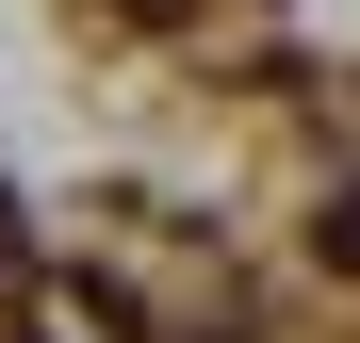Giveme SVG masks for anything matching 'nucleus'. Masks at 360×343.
<instances>
[{"label":"nucleus","mask_w":360,"mask_h":343,"mask_svg":"<svg viewBox=\"0 0 360 343\" xmlns=\"http://www.w3.org/2000/svg\"><path fill=\"white\" fill-rule=\"evenodd\" d=\"M311 246H328V262H360V196H328V229H311Z\"/></svg>","instance_id":"obj_1"}]
</instances>
